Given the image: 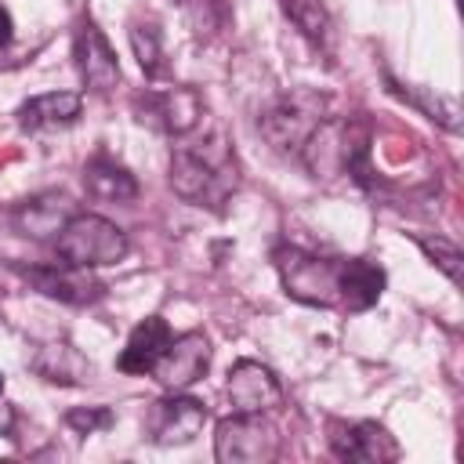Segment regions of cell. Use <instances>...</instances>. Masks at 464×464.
<instances>
[{
	"mask_svg": "<svg viewBox=\"0 0 464 464\" xmlns=\"http://www.w3.org/2000/svg\"><path fill=\"white\" fill-rule=\"evenodd\" d=\"M11 36H14V22H11V11L0 4V47L11 44Z\"/></svg>",
	"mask_w": 464,
	"mask_h": 464,
	"instance_id": "603a6c76",
	"label": "cell"
},
{
	"mask_svg": "<svg viewBox=\"0 0 464 464\" xmlns=\"http://www.w3.org/2000/svg\"><path fill=\"white\" fill-rule=\"evenodd\" d=\"M130 250L127 232L102 214H72L58 232V257L76 268H105Z\"/></svg>",
	"mask_w": 464,
	"mask_h": 464,
	"instance_id": "277c9868",
	"label": "cell"
},
{
	"mask_svg": "<svg viewBox=\"0 0 464 464\" xmlns=\"http://www.w3.org/2000/svg\"><path fill=\"white\" fill-rule=\"evenodd\" d=\"M207 370H210V341H207V334L188 330V334H178L167 341V348L160 352V359L152 362L149 373L160 381L163 392H185Z\"/></svg>",
	"mask_w": 464,
	"mask_h": 464,
	"instance_id": "52a82bcc",
	"label": "cell"
},
{
	"mask_svg": "<svg viewBox=\"0 0 464 464\" xmlns=\"http://www.w3.org/2000/svg\"><path fill=\"white\" fill-rule=\"evenodd\" d=\"M65 424H69L76 435H94V431H105V428L112 424V410H109V406L69 410V413H65Z\"/></svg>",
	"mask_w": 464,
	"mask_h": 464,
	"instance_id": "7402d4cb",
	"label": "cell"
},
{
	"mask_svg": "<svg viewBox=\"0 0 464 464\" xmlns=\"http://www.w3.org/2000/svg\"><path fill=\"white\" fill-rule=\"evenodd\" d=\"M207 424V406L185 392H170L149 406L145 428L156 446H188Z\"/></svg>",
	"mask_w": 464,
	"mask_h": 464,
	"instance_id": "ba28073f",
	"label": "cell"
},
{
	"mask_svg": "<svg viewBox=\"0 0 464 464\" xmlns=\"http://www.w3.org/2000/svg\"><path fill=\"white\" fill-rule=\"evenodd\" d=\"M76 210H72L65 192H44V196H33V199L18 203L11 221H14V232H22L29 239H58V232L65 228V221Z\"/></svg>",
	"mask_w": 464,
	"mask_h": 464,
	"instance_id": "4fadbf2b",
	"label": "cell"
},
{
	"mask_svg": "<svg viewBox=\"0 0 464 464\" xmlns=\"http://www.w3.org/2000/svg\"><path fill=\"white\" fill-rule=\"evenodd\" d=\"M80 116V94L72 91H47L29 98L18 109V127L22 130H54V127H69Z\"/></svg>",
	"mask_w": 464,
	"mask_h": 464,
	"instance_id": "2e32d148",
	"label": "cell"
},
{
	"mask_svg": "<svg viewBox=\"0 0 464 464\" xmlns=\"http://www.w3.org/2000/svg\"><path fill=\"white\" fill-rule=\"evenodd\" d=\"M239 185V163L221 130L188 138L170 152V188L192 203V207H210L221 210L225 199Z\"/></svg>",
	"mask_w": 464,
	"mask_h": 464,
	"instance_id": "6da1fadb",
	"label": "cell"
},
{
	"mask_svg": "<svg viewBox=\"0 0 464 464\" xmlns=\"http://www.w3.org/2000/svg\"><path fill=\"white\" fill-rule=\"evenodd\" d=\"M384 294V268L366 261V257H344V272H341V308L348 312H366L370 304H377V297Z\"/></svg>",
	"mask_w": 464,
	"mask_h": 464,
	"instance_id": "ac0fdd59",
	"label": "cell"
},
{
	"mask_svg": "<svg viewBox=\"0 0 464 464\" xmlns=\"http://www.w3.org/2000/svg\"><path fill=\"white\" fill-rule=\"evenodd\" d=\"M83 188H87V196H94L102 203H130L138 196L134 174L123 163L109 160V156L87 160V167H83Z\"/></svg>",
	"mask_w": 464,
	"mask_h": 464,
	"instance_id": "e0dca14e",
	"label": "cell"
},
{
	"mask_svg": "<svg viewBox=\"0 0 464 464\" xmlns=\"http://www.w3.org/2000/svg\"><path fill=\"white\" fill-rule=\"evenodd\" d=\"M221 464H268L279 457V431L265 413H232L214 431Z\"/></svg>",
	"mask_w": 464,
	"mask_h": 464,
	"instance_id": "5b68a950",
	"label": "cell"
},
{
	"mask_svg": "<svg viewBox=\"0 0 464 464\" xmlns=\"http://www.w3.org/2000/svg\"><path fill=\"white\" fill-rule=\"evenodd\" d=\"M413 239H417V246L428 254V261H431V265L457 286V283H460V265H464L460 246H457L453 239H446V236H420V232H417Z\"/></svg>",
	"mask_w": 464,
	"mask_h": 464,
	"instance_id": "44dd1931",
	"label": "cell"
},
{
	"mask_svg": "<svg viewBox=\"0 0 464 464\" xmlns=\"http://www.w3.org/2000/svg\"><path fill=\"white\" fill-rule=\"evenodd\" d=\"M130 51H134L145 76L163 72V40H160V29L152 22H134L130 25Z\"/></svg>",
	"mask_w": 464,
	"mask_h": 464,
	"instance_id": "ffe728a7",
	"label": "cell"
},
{
	"mask_svg": "<svg viewBox=\"0 0 464 464\" xmlns=\"http://www.w3.org/2000/svg\"><path fill=\"white\" fill-rule=\"evenodd\" d=\"M276 268H279L283 290L294 301L315 304V308H341L344 257H323V254H308L301 246H279Z\"/></svg>",
	"mask_w": 464,
	"mask_h": 464,
	"instance_id": "7a4b0ae2",
	"label": "cell"
},
{
	"mask_svg": "<svg viewBox=\"0 0 464 464\" xmlns=\"http://www.w3.org/2000/svg\"><path fill=\"white\" fill-rule=\"evenodd\" d=\"M0 392H4V373H0Z\"/></svg>",
	"mask_w": 464,
	"mask_h": 464,
	"instance_id": "cb8c5ba5",
	"label": "cell"
},
{
	"mask_svg": "<svg viewBox=\"0 0 464 464\" xmlns=\"http://www.w3.org/2000/svg\"><path fill=\"white\" fill-rule=\"evenodd\" d=\"M225 399H228L232 413H268L283 402V384L268 366H261L254 359H239L228 370Z\"/></svg>",
	"mask_w": 464,
	"mask_h": 464,
	"instance_id": "8fae6325",
	"label": "cell"
},
{
	"mask_svg": "<svg viewBox=\"0 0 464 464\" xmlns=\"http://www.w3.org/2000/svg\"><path fill=\"white\" fill-rule=\"evenodd\" d=\"M14 272L44 297L62 304H91L102 297V283L91 276V268H76L69 261L58 265H14Z\"/></svg>",
	"mask_w": 464,
	"mask_h": 464,
	"instance_id": "9c48e42d",
	"label": "cell"
},
{
	"mask_svg": "<svg viewBox=\"0 0 464 464\" xmlns=\"http://www.w3.org/2000/svg\"><path fill=\"white\" fill-rule=\"evenodd\" d=\"M76 69L83 76V83L98 94L112 91L120 83V62H116V51L112 44L105 40V33L94 25V22H83L76 29Z\"/></svg>",
	"mask_w": 464,
	"mask_h": 464,
	"instance_id": "7c38bea8",
	"label": "cell"
},
{
	"mask_svg": "<svg viewBox=\"0 0 464 464\" xmlns=\"http://www.w3.org/2000/svg\"><path fill=\"white\" fill-rule=\"evenodd\" d=\"M334 116L330 112V98L326 94H315V91H290L283 98H276L265 112H261V134L265 141L283 152V156H297L301 145L308 141V134L326 120Z\"/></svg>",
	"mask_w": 464,
	"mask_h": 464,
	"instance_id": "3957f363",
	"label": "cell"
},
{
	"mask_svg": "<svg viewBox=\"0 0 464 464\" xmlns=\"http://www.w3.org/2000/svg\"><path fill=\"white\" fill-rule=\"evenodd\" d=\"M279 7L312 47L326 51L334 44V14H330L326 0H279Z\"/></svg>",
	"mask_w": 464,
	"mask_h": 464,
	"instance_id": "d6986e66",
	"label": "cell"
},
{
	"mask_svg": "<svg viewBox=\"0 0 464 464\" xmlns=\"http://www.w3.org/2000/svg\"><path fill=\"white\" fill-rule=\"evenodd\" d=\"M170 337H174V334H170V326H167L163 315H149V319H141V323L130 330L127 348L120 352L116 366H120L123 373H149L152 362L160 359V352L167 348Z\"/></svg>",
	"mask_w": 464,
	"mask_h": 464,
	"instance_id": "9a60e30c",
	"label": "cell"
},
{
	"mask_svg": "<svg viewBox=\"0 0 464 464\" xmlns=\"http://www.w3.org/2000/svg\"><path fill=\"white\" fill-rule=\"evenodd\" d=\"M29 366H33L36 377H44L51 384H87L91 381L87 355L76 344H69V341H47V344H40L33 352Z\"/></svg>",
	"mask_w": 464,
	"mask_h": 464,
	"instance_id": "5bb4252c",
	"label": "cell"
},
{
	"mask_svg": "<svg viewBox=\"0 0 464 464\" xmlns=\"http://www.w3.org/2000/svg\"><path fill=\"white\" fill-rule=\"evenodd\" d=\"M134 112L141 123L163 130V134H174V138H185L192 134L199 123H203V98L196 87H167V91H145V94H134Z\"/></svg>",
	"mask_w": 464,
	"mask_h": 464,
	"instance_id": "8992f818",
	"label": "cell"
},
{
	"mask_svg": "<svg viewBox=\"0 0 464 464\" xmlns=\"http://www.w3.org/2000/svg\"><path fill=\"white\" fill-rule=\"evenodd\" d=\"M334 457L341 460H359V464H388L399 460V442L388 435L384 424L377 420H330V435H326Z\"/></svg>",
	"mask_w": 464,
	"mask_h": 464,
	"instance_id": "30bf717a",
	"label": "cell"
}]
</instances>
